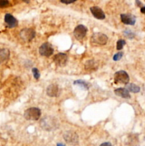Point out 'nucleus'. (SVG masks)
I'll return each mask as SVG.
<instances>
[{
  "mask_svg": "<svg viewBox=\"0 0 145 146\" xmlns=\"http://www.w3.org/2000/svg\"><path fill=\"white\" fill-rule=\"evenodd\" d=\"M40 125L42 128L44 130H53L58 128V122L56 118L52 117V116H46L41 120Z\"/></svg>",
  "mask_w": 145,
  "mask_h": 146,
  "instance_id": "nucleus-1",
  "label": "nucleus"
},
{
  "mask_svg": "<svg viewBox=\"0 0 145 146\" xmlns=\"http://www.w3.org/2000/svg\"><path fill=\"white\" fill-rule=\"evenodd\" d=\"M41 111L39 108H29L24 112V118L28 120H38L41 117Z\"/></svg>",
  "mask_w": 145,
  "mask_h": 146,
  "instance_id": "nucleus-2",
  "label": "nucleus"
},
{
  "mask_svg": "<svg viewBox=\"0 0 145 146\" xmlns=\"http://www.w3.org/2000/svg\"><path fill=\"white\" fill-rule=\"evenodd\" d=\"M108 41V37L105 34L100 32H96L92 35L91 39V44L98 46H103L107 44Z\"/></svg>",
  "mask_w": 145,
  "mask_h": 146,
  "instance_id": "nucleus-3",
  "label": "nucleus"
},
{
  "mask_svg": "<svg viewBox=\"0 0 145 146\" xmlns=\"http://www.w3.org/2000/svg\"><path fill=\"white\" fill-rule=\"evenodd\" d=\"M114 81L115 83L126 85L129 83V76L125 71H117L114 75Z\"/></svg>",
  "mask_w": 145,
  "mask_h": 146,
  "instance_id": "nucleus-4",
  "label": "nucleus"
},
{
  "mask_svg": "<svg viewBox=\"0 0 145 146\" xmlns=\"http://www.w3.org/2000/svg\"><path fill=\"white\" fill-rule=\"evenodd\" d=\"M63 138L64 140L72 145H75L78 143V136L75 132L73 131H66L63 134Z\"/></svg>",
  "mask_w": 145,
  "mask_h": 146,
  "instance_id": "nucleus-5",
  "label": "nucleus"
},
{
  "mask_svg": "<svg viewBox=\"0 0 145 146\" xmlns=\"http://www.w3.org/2000/svg\"><path fill=\"white\" fill-rule=\"evenodd\" d=\"M35 36H36V32L31 28H25L20 32L21 38L26 42H31L35 37Z\"/></svg>",
  "mask_w": 145,
  "mask_h": 146,
  "instance_id": "nucleus-6",
  "label": "nucleus"
},
{
  "mask_svg": "<svg viewBox=\"0 0 145 146\" xmlns=\"http://www.w3.org/2000/svg\"><path fill=\"white\" fill-rule=\"evenodd\" d=\"M53 49L51 45L48 42L43 43L41 46L39 47V52L41 56H46V57H49V56H51L53 54Z\"/></svg>",
  "mask_w": 145,
  "mask_h": 146,
  "instance_id": "nucleus-7",
  "label": "nucleus"
},
{
  "mask_svg": "<svg viewBox=\"0 0 145 146\" xmlns=\"http://www.w3.org/2000/svg\"><path fill=\"white\" fill-rule=\"evenodd\" d=\"M87 32H88L87 28L84 25L80 24L78 25L75 28V29H74L73 35L75 37V39H78V40H81V39H83L85 37L87 34Z\"/></svg>",
  "mask_w": 145,
  "mask_h": 146,
  "instance_id": "nucleus-8",
  "label": "nucleus"
},
{
  "mask_svg": "<svg viewBox=\"0 0 145 146\" xmlns=\"http://www.w3.org/2000/svg\"><path fill=\"white\" fill-rule=\"evenodd\" d=\"M53 61L56 66L59 67H63L65 66L68 61V56L64 53H58L54 56L53 58Z\"/></svg>",
  "mask_w": 145,
  "mask_h": 146,
  "instance_id": "nucleus-9",
  "label": "nucleus"
},
{
  "mask_svg": "<svg viewBox=\"0 0 145 146\" xmlns=\"http://www.w3.org/2000/svg\"><path fill=\"white\" fill-rule=\"evenodd\" d=\"M121 21L123 24L127 25H135L136 23V17L132 15L122 14L120 16Z\"/></svg>",
  "mask_w": 145,
  "mask_h": 146,
  "instance_id": "nucleus-10",
  "label": "nucleus"
},
{
  "mask_svg": "<svg viewBox=\"0 0 145 146\" xmlns=\"http://www.w3.org/2000/svg\"><path fill=\"white\" fill-rule=\"evenodd\" d=\"M5 22L9 28H14L17 26L18 21L13 15L7 14L5 16Z\"/></svg>",
  "mask_w": 145,
  "mask_h": 146,
  "instance_id": "nucleus-11",
  "label": "nucleus"
},
{
  "mask_svg": "<svg viewBox=\"0 0 145 146\" xmlns=\"http://www.w3.org/2000/svg\"><path fill=\"white\" fill-rule=\"evenodd\" d=\"M91 12L92 15H93L94 17L96 19H100V20H102L105 18V13L103 11L98 7H91Z\"/></svg>",
  "mask_w": 145,
  "mask_h": 146,
  "instance_id": "nucleus-12",
  "label": "nucleus"
},
{
  "mask_svg": "<svg viewBox=\"0 0 145 146\" xmlns=\"http://www.w3.org/2000/svg\"><path fill=\"white\" fill-rule=\"evenodd\" d=\"M58 86L56 84H54V83L50 84L48 86L47 89H46V93L50 97H56V96H58Z\"/></svg>",
  "mask_w": 145,
  "mask_h": 146,
  "instance_id": "nucleus-13",
  "label": "nucleus"
},
{
  "mask_svg": "<svg viewBox=\"0 0 145 146\" xmlns=\"http://www.w3.org/2000/svg\"><path fill=\"white\" fill-rule=\"evenodd\" d=\"M115 95L117 96L122 97L123 98H130V94H129V91L126 89V88H118V89L115 90Z\"/></svg>",
  "mask_w": 145,
  "mask_h": 146,
  "instance_id": "nucleus-14",
  "label": "nucleus"
},
{
  "mask_svg": "<svg viewBox=\"0 0 145 146\" xmlns=\"http://www.w3.org/2000/svg\"><path fill=\"white\" fill-rule=\"evenodd\" d=\"M10 57V52L7 49H0V64L5 63Z\"/></svg>",
  "mask_w": 145,
  "mask_h": 146,
  "instance_id": "nucleus-15",
  "label": "nucleus"
},
{
  "mask_svg": "<svg viewBox=\"0 0 145 146\" xmlns=\"http://www.w3.org/2000/svg\"><path fill=\"white\" fill-rule=\"evenodd\" d=\"M125 88H126L129 92H132V93H139V92L140 91V88H139V86H138L137 85L135 84V83H128L127 84H126Z\"/></svg>",
  "mask_w": 145,
  "mask_h": 146,
  "instance_id": "nucleus-16",
  "label": "nucleus"
},
{
  "mask_svg": "<svg viewBox=\"0 0 145 146\" xmlns=\"http://www.w3.org/2000/svg\"><path fill=\"white\" fill-rule=\"evenodd\" d=\"M74 85L80 86L81 89H84V90H88V89H89V86H88V83L83 80L75 81H74Z\"/></svg>",
  "mask_w": 145,
  "mask_h": 146,
  "instance_id": "nucleus-17",
  "label": "nucleus"
},
{
  "mask_svg": "<svg viewBox=\"0 0 145 146\" xmlns=\"http://www.w3.org/2000/svg\"><path fill=\"white\" fill-rule=\"evenodd\" d=\"M97 67V64L95 61H88L85 63V69L88 71L95 70Z\"/></svg>",
  "mask_w": 145,
  "mask_h": 146,
  "instance_id": "nucleus-18",
  "label": "nucleus"
},
{
  "mask_svg": "<svg viewBox=\"0 0 145 146\" xmlns=\"http://www.w3.org/2000/svg\"><path fill=\"white\" fill-rule=\"evenodd\" d=\"M123 34L127 38H128V39H134L135 36V33H134V32H132L131 30H129V29H127V30L124 31Z\"/></svg>",
  "mask_w": 145,
  "mask_h": 146,
  "instance_id": "nucleus-19",
  "label": "nucleus"
},
{
  "mask_svg": "<svg viewBox=\"0 0 145 146\" xmlns=\"http://www.w3.org/2000/svg\"><path fill=\"white\" fill-rule=\"evenodd\" d=\"M125 44H126V42L125 40H123V39L118 40L117 42V50H121Z\"/></svg>",
  "mask_w": 145,
  "mask_h": 146,
  "instance_id": "nucleus-20",
  "label": "nucleus"
},
{
  "mask_svg": "<svg viewBox=\"0 0 145 146\" xmlns=\"http://www.w3.org/2000/svg\"><path fill=\"white\" fill-rule=\"evenodd\" d=\"M32 73H33V76L35 79L38 80V79L40 78V73H39V71L38 69H36V68H33V69H32Z\"/></svg>",
  "mask_w": 145,
  "mask_h": 146,
  "instance_id": "nucleus-21",
  "label": "nucleus"
},
{
  "mask_svg": "<svg viewBox=\"0 0 145 146\" xmlns=\"http://www.w3.org/2000/svg\"><path fill=\"white\" fill-rule=\"evenodd\" d=\"M122 56H123V53L121 52H118V53H117L116 54H115V56H113V60L115 61H119L121 59H122Z\"/></svg>",
  "mask_w": 145,
  "mask_h": 146,
  "instance_id": "nucleus-22",
  "label": "nucleus"
},
{
  "mask_svg": "<svg viewBox=\"0 0 145 146\" xmlns=\"http://www.w3.org/2000/svg\"><path fill=\"white\" fill-rule=\"evenodd\" d=\"M9 5V2L8 0H0V8L7 7Z\"/></svg>",
  "mask_w": 145,
  "mask_h": 146,
  "instance_id": "nucleus-23",
  "label": "nucleus"
},
{
  "mask_svg": "<svg viewBox=\"0 0 145 146\" xmlns=\"http://www.w3.org/2000/svg\"><path fill=\"white\" fill-rule=\"evenodd\" d=\"M77 0H60V2L66 5H69V4H72L73 2H76Z\"/></svg>",
  "mask_w": 145,
  "mask_h": 146,
  "instance_id": "nucleus-24",
  "label": "nucleus"
},
{
  "mask_svg": "<svg viewBox=\"0 0 145 146\" xmlns=\"http://www.w3.org/2000/svg\"><path fill=\"white\" fill-rule=\"evenodd\" d=\"M100 146H112V145L110 143H109V142H106V143H102Z\"/></svg>",
  "mask_w": 145,
  "mask_h": 146,
  "instance_id": "nucleus-25",
  "label": "nucleus"
},
{
  "mask_svg": "<svg viewBox=\"0 0 145 146\" xmlns=\"http://www.w3.org/2000/svg\"><path fill=\"white\" fill-rule=\"evenodd\" d=\"M140 11L142 14H144L145 15V7H141Z\"/></svg>",
  "mask_w": 145,
  "mask_h": 146,
  "instance_id": "nucleus-26",
  "label": "nucleus"
},
{
  "mask_svg": "<svg viewBox=\"0 0 145 146\" xmlns=\"http://www.w3.org/2000/svg\"><path fill=\"white\" fill-rule=\"evenodd\" d=\"M136 5H137V6H139V7L142 6V3L139 2V0H136Z\"/></svg>",
  "mask_w": 145,
  "mask_h": 146,
  "instance_id": "nucleus-27",
  "label": "nucleus"
},
{
  "mask_svg": "<svg viewBox=\"0 0 145 146\" xmlns=\"http://www.w3.org/2000/svg\"><path fill=\"white\" fill-rule=\"evenodd\" d=\"M57 146H66V145H63V144H62V143H58Z\"/></svg>",
  "mask_w": 145,
  "mask_h": 146,
  "instance_id": "nucleus-28",
  "label": "nucleus"
},
{
  "mask_svg": "<svg viewBox=\"0 0 145 146\" xmlns=\"http://www.w3.org/2000/svg\"><path fill=\"white\" fill-rule=\"evenodd\" d=\"M24 2H26V3H29L30 2V0H23Z\"/></svg>",
  "mask_w": 145,
  "mask_h": 146,
  "instance_id": "nucleus-29",
  "label": "nucleus"
}]
</instances>
